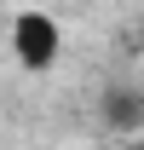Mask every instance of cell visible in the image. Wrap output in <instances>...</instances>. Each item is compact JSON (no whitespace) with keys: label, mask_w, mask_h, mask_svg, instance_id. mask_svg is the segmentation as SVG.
<instances>
[{"label":"cell","mask_w":144,"mask_h":150,"mask_svg":"<svg viewBox=\"0 0 144 150\" xmlns=\"http://www.w3.org/2000/svg\"><path fill=\"white\" fill-rule=\"evenodd\" d=\"M12 58L35 75H46L64 58V29H58L52 12H18L12 18Z\"/></svg>","instance_id":"cell-1"},{"label":"cell","mask_w":144,"mask_h":150,"mask_svg":"<svg viewBox=\"0 0 144 150\" xmlns=\"http://www.w3.org/2000/svg\"><path fill=\"white\" fill-rule=\"evenodd\" d=\"M109 121H115V127H121V121H127V127L144 121V98L138 93H115V98H109Z\"/></svg>","instance_id":"cell-2"}]
</instances>
